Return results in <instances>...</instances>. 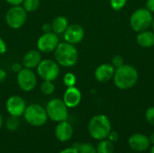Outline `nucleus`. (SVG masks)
<instances>
[{"label": "nucleus", "mask_w": 154, "mask_h": 153, "mask_svg": "<svg viewBox=\"0 0 154 153\" xmlns=\"http://www.w3.org/2000/svg\"><path fill=\"white\" fill-rule=\"evenodd\" d=\"M116 87L122 90H127L134 87L139 78L137 69L129 64H124L116 69L113 77Z\"/></svg>", "instance_id": "nucleus-1"}, {"label": "nucleus", "mask_w": 154, "mask_h": 153, "mask_svg": "<svg viewBox=\"0 0 154 153\" xmlns=\"http://www.w3.org/2000/svg\"><path fill=\"white\" fill-rule=\"evenodd\" d=\"M54 58L60 66L69 68L77 64L79 60V51L74 44L67 41L58 44L54 50Z\"/></svg>", "instance_id": "nucleus-2"}, {"label": "nucleus", "mask_w": 154, "mask_h": 153, "mask_svg": "<svg viewBox=\"0 0 154 153\" xmlns=\"http://www.w3.org/2000/svg\"><path fill=\"white\" fill-rule=\"evenodd\" d=\"M90 136L97 141L106 139L111 130V122L105 115H97L93 116L88 125Z\"/></svg>", "instance_id": "nucleus-3"}, {"label": "nucleus", "mask_w": 154, "mask_h": 153, "mask_svg": "<svg viewBox=\"0 0 154 153\" xmlns=\"http://www.w3.org/2000/svg\"><path fill=\"white\" fill-rule=\"evenodd\" d=\"M153 17L152 13L145 8L135 10L130 17V25L132 29L137 32L148 30L152 23Z\"/></svg>", "instance_id": "nucleus-4"}, {"label": "nucleus", "mask_w": 154, "mask_h": 153, "mask_svg": "<svg viewBox=\"0 0 154 153\" xmlns=\"http://www.w3.org/2000/svg\"><path fill=\"white\" fill-rule=\"evenodd\" d=\"M23 117L30 125L35 127L42 126L48 120L46 109L37 104H32L27 106L23 113Z\"/></svg>", "instance_id": "nucleus-5"}, {"label": "nucleus", "mask_w": 154, "mask_h": 153, "mask_svg": "<svg viewBox=\"0 0 154 153\" xmlns=\"http://www.w3.org/2000/svg\"><path fill=\"white\" fill-rule=\"evenodd\" d=\"M46 112L48 115V118L52 120L53 122H62L67 121L69 117L68 107L63 102V100L59 98L51 99L46 106Z\"/></svg>", "instance_id": "nucleus-6"}, {"label": "nucleus", "mask_w": 154, "mask_h": 153, "mask_svg": "<svg viewBox=\"0 0 154 153\" xmlns=\"http://www.w3.org/2000/svg\"><path fill=\"white\" fill-rule=\"evenodd\" d=\"M37 74L43 80L54 81L60 75V65L56 60H42L37 66Z\"/></svg>", "instance_id": "nucleus-7"}, {"label": "nucleus", "mask_w": 154, "mask_h": 153, "mask_svg": "<svg viewBox=\"0 0 154 153\" xmlns=\"http://www.w3.org/2000/svg\"><path fill=\"white\" fill-rule=\"evenodd\" d=\"M5 23L12 29L21 28L27 20V12L21 5L10 7L5 14Z\"/></svg>", "instance_id": "nucleus-8"}, {"label": "nucleus", "mask_w": 154, "mask_h": 153, "mask_svg": "<svg viewBox=\"0 0 154 153\" xmlns=\"http://www.w3.org/2000/svg\"><path fill=\"white\" fill-rule=\"evenodd\" d=\"M17 84L19 87L24 92L32 91L37 85L36 74L31 69H22L17 73Z\"/></svg>", "instance_id": "nucleus-9"}, {"label": "nucleus", "mask_w": 154, "mask_h": 153, "mask_svg": "<svg viewBox=\"0 0 154 153\" xmlns=\"http://www.w3.org/2000/svg\"><path fill=\"white\" fill-rule=\"evenodd\" d=\"M59 43V37L55 32H44L37 41V48L41 52L50 53L55 50Z\"/></svg>", "instance_id": "nucleus-10"}, {"label": "nucleus", "mask_w": 154, "mask_h": 153, "mask_svg": "<svg viewBox=\"0 0 154 153\" xmlns=\"http://www.w3.org/2000/svg\"><path fill=\"white\" fill-rule=\"evenodd\" d=\"M6 111L11 116L20 117L23 115V113L26 109V104L23 98L19 96H10L5 104Z\"/></svg>", "instance_id": "nucleus-11"}, {"label": "nucleus", "mask_w": 154, "mask_h": 153, "mask_svg": "<svg viewBox=\"0 0 154 153\" xmlns=\"http://www.w3.org/2000/svg\"><path fill=\"white\" fill-rule=\"evenodd\" d=\"M85 36V31L83 27L78 23L70 24L67 27L65 32H63V38L65 41L71 44L79 43Z\"/></svg>", "instance_id": "nucleus-12"}, {"label": "nucleus", "mask_w": 154, "mask_h": 153, "mask_svg": "<svg viewBox=\"0 0 154 153\" xmlns=\"http://www.w3.org/2000/svg\"><path fill=\"white\" fill-rule=\"evenodd\" d=\"M129 147L137 152H143L147 151L150 147V140L149 138L143 133H134L128 140Z\"/></svg>", "instance_id": "nucleus-13"}, {"label": "nucleus", "mask_w": 154, "mask_h": 153, "mask_svg": "<svg viewBox=\"0 0 154 153\" xmlns=\"http://www.w3.org/2000/svg\"><path fill=\"white\" fill-rule=\"evenodd\" d=\"M81 97L82 96L80 90L74 86L69 87L66 89L62 100L68 108H74L79 105V103L81 102Z\"/></svg>", "instance_id": "nucleus-14"}, {"label": "nucleus", "mask_w": 154, "mask_h": 153, "mask_svg": "<svg viewBox=\"0 0 154 153\" xmlns=\"http://www.w3.org/2000/svg\"><path fill=\"white\" fill-rule=\"evenodd\" d=\"M116 68L109 63H103L99 65L95 70V78L98 82H107L113 78Z\"/></svg>", "instance_id": "nucleus-15"}, {"label": "nucleus", "mask_w": 154, "mask_h": 153, "mask_svg": "<svg viewBox=\"0 0 154 153\" xmlns=\"http://www.w3.org/2000/svg\"><path fill=\"white\" fill-rule=\"evenodd\" d=\"M73 135V128L72 125L67 122V121H62L60 122L56 128H55V136L60 142H68L71 139Z\"/></svg>", "instance_id": "nucleus-16"}, {"label": "nucleus", "mask_w": 154, "mask_h": 153, "mask_svg": "<svg viewBox=\"0 0 154 153\" xmlns=\"http://www.w3.org/2000/svg\"><path fill=\"white\" fill-rule=\"evenodd\" d=\"M42 61V54L38 50H28L23 58V66L27 69L37 68L39 63Z\"/></svg>", "instance_id": "nucleus-17"}, {"label": "nucleus", "mask_w": 154, "mask_h": 153, "mask_svg": "<svg viewBox=\"0 0 154 153\" xmlns=\"http://www.w3.org/2000/svg\"><path fill=\"white\" fill-rule=\"evenodd\" d=\"M137 44L143 48H151L154 46V32L151 31H143L138 33L136 37Z\"/></svg>", "instance_id": "nucleus-18"}, {"label": "nucleus", "mask_w": 154, "mask_h": 153, "mask_svg": "<svg viewBox=\"0 0 154 153\" xmlns=\"http://www.w3.org/2000/svg\"><path fill=\"white\" fill-rule=\"evenodd\" d=\"M69 26V22L68 19L65 16L60 15L57 16L56 18L53 19L52 23H51V28L53 32H55L56 34H60L63 33L65 32V30L67 29V27Z\"/></svg>", "instance_id": "nucleus-19"}, {"label": "nucleus", "mask_w": 154, "mask_h": 153, "mask_svg": "<svg viewBox=\"0 0 154 153\" xmlns=\"http://www.w3.org/2000/svg\"><path fill=\"white\" fill-rule=\"evenodd\" d=\"M114 142L108 139H104L99 142L97 146V153H114Z\"/></svg>", "instance_id": "nucleus-20"}, {"label": "nucleus", "mask_w": 154, "mask_h": 153, "mask_svg": "<svg viewBox=\"0 0 154 153\" xmlns=\"http://www.w3.org/2000/svg\"><path fill=\"white\" fill-rule=\"evenodd\" d=\"M74 148L78 150L79 153H97V148L90 143H77Z\"/></svg>", "instance_id": "nucleus-21"}, {"label": "nucleus", "mask_w": 154, "mask_h": 153, "mask_svg": "<svg viewBox=\"0 0 154 153\" xmlns=\"http://www.w3.org/2000/svg\"><path fill=\"white\" fill-rule=\"evenodd\" d=\"M40 0H23V7L26 12H34L39 8Z\"/></svg>", "instance_id": "nucleus-22"}, {"label": "nucleus", "mask_w": 154, "mask_h": 153, "mask_svg": "<svg viewBox=\"0 0 154 153\" xmlns=\"http://www.w3.org/2000/svg\"><path fill=\"white\" fill-rule=\"evenodd\" d=\"M54 90H55V86L52 83V81L44 80L41 85V91L42 94H44L46 96L51 95L54 92Z\"/></svg>", "instance_id": "nucleus-23"}, {"label": "nucleus", "mask_w": 154, "mask_h": 153, "mask_svg": "<svg viewBox=\"0 0 154 153\" xmlns=\"http://www.w3.org/2000/svg\"><path fill=\"white\" fill-rule=\"evenodd\" d=\"M76 82H77V78L71 72H69V73L65 74V76L63 77V83L67 87H74L76 85Z\"/></svg>", "instance_id": "nucleus-24"}, {"label": "nucleus", "mask_w": 154, "mask_h": 153, "mask_svg": "<svg viewBox=\"0 0 154 153\" xmlns=\"http://www.w3.org/2000/svg\"><path fill=\"white\" fill-rule=\"evenodd\" d=\"M19 127V120L18 117L11 116L6 122V128L10 131H15Z\"/></svg>", "instance_id": "nucleus-25"}, {"label": "nucleus", "mask_w": 154, "mask_h": 153, "mask_svg": "<svg viewBox=\"0 0 154 153\" xmlns=\"http://www.w3.org/2000/svg\"><path fill=\"white\" fill-rule=\"evenodd\" d=\"M127 0H110V5L115 11H120L126 5Z\"/></svg>", "instance_id": "nucleus-26"}, {"label": "nucleus", "mask_w": 154, "mask_h": 153, "mask_svg": "<svg viewBox=\"0 0 154 153\" xmlns=\"http://www.w3.org/2000/svg\"><path fill=\"white\" fill-rule=\"evenodd\" d=\"M145 118H146L147 122L151 125L154 126V106L149 107L146 110V112H145Z\"/></svg>", "instance_id": "nucleus-27"}, {"label": "nucleus", "mask_w": 154, "mask_h": 153, "mask_svg": "<svg viewBox=\"0 0 154 153\" xmlns=\"http://www.w3.org/2000/svg\"><path fill=\"white\" fill-rule=\"evenodd\" d=\"M124 64H125V60H124V57L123 56H121V55H115L112 58V65L116 69L121 67Z\"/></svg>", "instance_id": "nucleus-28"}, {"label": "nucleus", "mask_w": 154, "mask_h": 153, "mask_svg": "<svg viewBox=\"0 0 154 153\" xmlns=\"http://www.w3.org/2000/svg\"><path fill=\"white\" fill-rule=\"evenodd\" d=\"M106 139H108V140L111 141L112 142H116L119 140V134H118V133L116 132V131H111L110 133L108 134V136H107Z\"/></svg>", "instance_id": "nucleus-29"}, {"label": "nucleus", "mask_w": 154, "mask_h": 153, "mask_svg": "<svg viewBox=\"0 0 154 153\" xmlns=\"http://www.w3.org/2000/svg\"><path fill=\"white\" fill-rule=\"evenodd\" d=\"M6 50H7V46H6V43L5 41L0 37V55L2 54H5L6 52Z\"/></svg>", "instance_id": "nucleus-30"}, {"label": "nucleus", "mask_w": 154, "mask_h": 153, "mask_svg": "<svg viewBox=\"0 0 154 153\" xmlns=\"http://www.w3.org/2000/svg\"><path fill=\"white\" fill-rule=\"evenodd\" d=\"M22 69H23L22 68V65L20 63H18V62H15V63L12 64V66H11V69L14 73H18Z\"/></svg>", "instance_id": "nucleus-31"}, {"label": "nucleus", "mask_w": 154, "mask_h": 153, "mask_svg": "<svg viewBox=\"0 0 154 153\" xmlns=\"http://www.w3.org/2000/svg\"><path fill=\"white\" fill-rule=\"evenodd\" d=\"M146 8L151 13H154V0H147V2H146Z\"/></svg>", "instance_id": "nucleus-32"}, {"label": "nucleus", "mask_w": 154, "mask_h": 153, "mask_svg": "<svg viewBox=\"0 0 154 153\" xmlns=\"http://www.w3.org/2000/svg\"><path fill=\"white\" fill-rule=\"evenodd\" d=\"M42 29L44 32H51L52 28H51V23H45L42 26Z\"/></svg>", "instance_id": "nucleus-33"}, {"label": "nucleus", "mask_w": 154, "mask_h": 153, "mask_svg": "<svg viewBox=\"0 0 154 153\" xmlns=\"http://www.w3.org/2000/svg\"><path fill=\"white\" fill-rule=\"evenodd\" d=\"M9 5H11L12 6H15V5H21L23 2V0H5Z\"/></svg>", "instance_id": "nucleus-34"}, {"label": "nucleus", "mask_w": 154, "mask_h": 153, "mask_svg": "<svg viewBox=\"0 0 154 153\" xmlns=\"http://www.w3.org/2000/svg\"><path fill=\"white\" fill-rule=\"evenodd\" d=\"M6 76H7V74H6L5 70L0 68V83L4 82V81L5 80V78H6Z\"/></svg>", "instance_id": "nucleus-35"}, {"label": "nucleus", "mask_w": 154, "mask_h": 153, "mask_svg": "<svg viewBox=\"0 0 154 153\" xmlns=\"http://www.w3.org/2000/svg\"><path fill=\"white\" fill-rule=\"evenodd\" d=\"M60 153H79V151L76 148L71 147V148H67V149L61 151Z\"/></svg>", "instance_id": "nucleus-36"}, {"label": "nucleus", "mask_w": 154, "mask_h": 153, "mask_svg": "<svg viewBox=\"0 0 154 153\" xmlns=\"http://www.w3.org/2000/svg\"><path fill=\"white\" fill-rule=\"evenodd\" d=\"M149 140H150V142L152 143V144H153L154 145V133L149 137Z\"/></svg>", "instance_id": "nucleus-37"}, {"label": "nucleus", "mask_w": 154, "mask_h": 153, "mask_svg": "<svg viewBox=\"0 0 154 153\" xmlns=\"http://www.w3.org/2000/svg\"><path fill=\"white\" fill-rule=\"evenodd\" d=\"M2 124H3V117H2V115L0 114V128L2 127Z\"/></svg>", "instance_id": "nucleus-38"}, {"label": "nucleus", "mask_w": 154, "mask_h": 153, "mask_svg": "<svg viewBox=\"0 0 154 153\" xmlns=\"http://www.w3.org/2000/svg\"><path fill=\"white\" fill-rule=\"evenodd\" d=\"M152 32H154V18H153V21H152Z\"/></svg>", "instance_id": "nucleus-39"}, {"label": "nucleus", "mask_w": 154, "mask_h": 153, "mask_svg": "<svg viewBox=\"0 0 154 153\" xmlns=\"http://www.w3.org/2000/svg\"><path fill=\"white\" fill-rule=\"evenodd\" d=\"M151 153H154V145L152 147V149H151Z\"/></svg>", "instance_id": "nucleus-40"}]
</instances>
